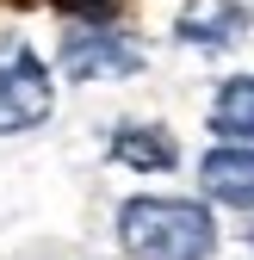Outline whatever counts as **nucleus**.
Returning <instances> with one entry per match:
<instances>
[{
    "label": "nucleus",
    "mask_w": 254,
    "mask_h": 260,
    "mask_svg": "<svg viewBox=\"0 0 254 260\" xmlns=\"http://www.w3.org/2000/svg\"><path fill=\"white\" fill-rule=\"evenodd\" d=\"M118 248L131 260H211L217 223L193 199H131L118 211Z\"/></svg>",
    "instance_id": "f257e3e1"
},
{
    "label": "nucleus",
    "mask_w": 254,
    "mask_h": 260,
    "mask_svg": "<svg viewBox=\"0 0 254 260\" xmlns=\"http://www.w3.org/2000/svg\"><path fill=\"white\" fill-rule=\"evenodd\" d=\"M50 75L44 62L31 56L25 44H7L0 50V137H13V130H31L50 118Z\"/></svg>",
    "instance_id": "f03ea898"
},
{
    "label": "nucleus",
    "mask_w": 254,
    "mask_h": 260,
    "mask_svg": "<svg viewBox=\"0 0 254 260\" xmlns=\"http://www.w3.org/2000/svg\"><path fill=\"white\" fill-rule=\"evenodd\" d=\"M62 69H69V81H124L143 69V50L106 25H75L62 38Z\"/></svg>",
    "instance_id": "7ed1b4c3"
},
{
    "label": "nucleus",
    "mask_w": 254,
    "mask_h": 260,
    "mask_svg": "<svg viewBox=\"0 0 254 260\" xmlns=\"http://www.w3.org/2000/svg\"><path fill=\"white\" fill-rule=\"evenodd\" d=\"M248 31V7L242 0H186L180 19H174V38L180 44H199V50H224Z\"/></svg>",
    "instance_id": "20e7f679"
},
{
    "label": "nucleus",
    "mask_w": 254,
    "mask_h": 260,
    "mask_svg": "<svg viewBox=\"0 0 254 260\" xmlns=\"http://www.w3.org/2000/svg\"><path fill=\"white\" fill-rule=\"evenodd\" d=\"M199 180L217 205H236V211H254V149L242 143H224L199 161Z\"/></svg>",
    "instance_id": "39448f33"
},
{
    "label": "nucleus",
    "mask_w": 254,
    "mask_h": 260,
    "mask_svg": "<svg viewBox=\"0 0 254 260\" xmlns=\"http://www.w3.org/2000/svg\"><path fill=\"white\" fill-rule=\"evenodd\" d=\"M112 155L124 161V168H137V174H168L174 161H180L174 137L155 130V124H124L118 137H112Z\"/></svg>",
    "instance_id": "423d86ee"
},
{
    "label": "nucleus",
    "mask_w": 254,
    "mask_h": 260,
    "mask_svg": "<svg viewBox=\"0 0 254 260\" xmlns=\"http://www.w3.org/2000/svg\"><path fill=\"white\" fill-rule=\"evenodd\" d=\"M211 130L230 137V143H242V149H254V75L224 81V93L211 100Z\"/></svg>",
    "instance_id": "0eeeda50"
},
{
    "label": "nucleus",
    "mask_w": 254,
    "mask_h": 260,
    "mask_svg": "<svg viewBox=\"0 0 254 260\" xmlns=\"http://www.w3.org/2000/svg\"><path fill=\"white\" fill-rule=\"evenodd\" d=\"M62 7H69L75 19H87V25H106L112 19V0H62Z\"/></svg>",
    "instance_id": "6e6552de"
}]
</instances>
